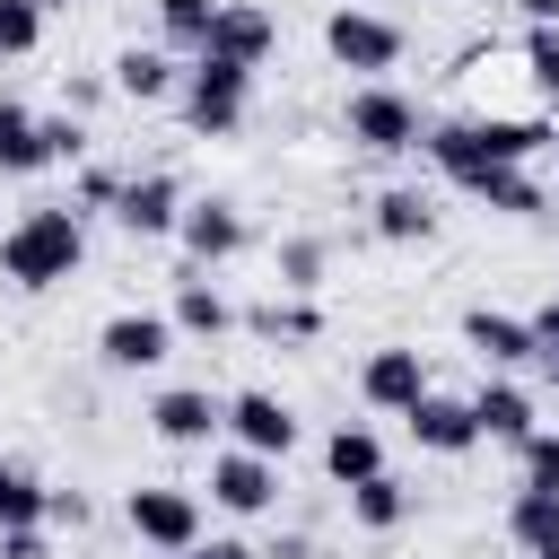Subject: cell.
I'll use <instances>...</instances> for the list:
<instances>
[{
	"label": "cell",
	"instance_id": "6da1fadb",
	"mask_svg": "<svg viewBox=\"0 0 559 559\" xmlns=\"http://www.w3.org/2000/svg\"><path fill=\"white\" fill-rule=\"evenodd\" d=\"M79 262H87V218H79L70 201H44V210H26V218L0 236V271H9L17 288H61Z\"/></svg>",
	"mask_w": 559,
	"mask_h": 559
},
{
	"label": "cell",
	"instance_id": "9c48e42d",
	"mask_svg": "<svg viewBox=\"0 0 559 559\" xmlns=\"http://www.w3.org/2000/svg\"><path fill=\"white\" fill-rule=\"evenodd\" d=\"M148 428H157L166 445H210V437L227 428V402H218L210 384H166V393L148 402Z\"/></svg>",
	"mask_w": 559,
	"mask_h": 559
},
{
	"label": "cell",
	"instance_id": "d6986e66",
	"mask_svg": "<svg viewBox=\"0 0 559 559\" xmlns=\"http://www.w3.org/2000/svg\"><path fill=\"white\" fill-rule=\"evenodd\" d=\"M507 542L524 559H559V489H515L507 498Z\"/></svg>",
	"mask_w": 559,
	"mask_h": 559
},
{
	"label": "cell",
	"instance_id": "1f68e13d",
	"mask_svg": "<svg viewBox=\"0 0 559 559\" xmlns=\"http://www.w3.org/2000/svg\"><path fill=\"white\" fill-rule=\"evenodd\" d=\"M515 463H524V489H559V428H533L515 445Z\"/></svg>",
	"mask_w": 559,
	"mask_h": 559
},
{
	"label": "cell",
	"instance_id": "8d00e7d4",
	"mask_svg": "<svg viewBox=\"0 0 559 559\" xmlns=\"http://www.w3.org/2000/svg\"><path fill=\"white\" fill-rule=\"evenodd\" d=\"M183 559H262V550H253V542H192Z\"/></svg>",
	"mask_w": 559,
	"mask_h": 559
},
{
	"label": "cell",
	"instance_id": "f35d334b",
	"mask_svg": "<svg viewBox=\"0 0 559 559\" xmlns=\"http://www.w3.org/2000/svg\"><path fill=\"white\" fill-rule=\"evenodd\" d=\"M533 367H542V384H550V393H559V358H550V349H542V358H533Z\"/></svg>",
	"mask_w": 559,
	"mask_h": 559
},
{
	"label": "cell",
	"instance_id": "44dd1931",
	"mask_svg": "<svg viewBox=\"0 0 559 559\" xmlns=\"http://www.w3.org/2000/svg\"><path fill=\"white\" fill-rule=\"evenodd\" d=\"M323 472H332L341 489H358V480H376V472H384V445H376V428H358V419H341V428L323 437Z\"/></svg>",
	"mask_w": 559,
	"mask_h": 559
},
{
	"label": "cell",
	"instance_id": "60d3db41",
	"mask_svg": "<svg viewBox=\"0 0 559 559\" xmlns=\"http://www.w3.org/2000/svg\"><path fill=\"white\" fill-rule=\"evenodd\" d=\"M550 148H559V140H550Z\"/></svg>",
	"mask_w": 559,
	"mask_h": 559
},
{
	"label": "cell",
	"instance_id": "74e56055",
	"mask_svg": "<svg viewBox=\"0 0 559 559\" xmlns=\"http://www.w3.org/2000/svg\"><path fill=\"white\" fill-rule=\"evenodd\" d=\"M524 9V26H559V0H515Z\"/></svg>",
	"mask_w": 559,
	"mask_h": 559
},
{
	"label": "cell",
	"instance_id": "836d02e7",
	"mask_svg": "<svg viewBox=\"0 0 559 559\" xmlns=\"http://www.w3.org/2000/svg\"><path fill=\"white\" fill-rule=\"evenodd\" d=\"M114 192H122V183H114L105 166H87V175H79V210H114Z\"/></svg>",
	"mask_w": 559,
	"mask_h": 559
},
{
	"label": "cell",
	"instance_id": "603a6c76",
	"mask_svg": "<svg viewBox=\"0 0 559 559\" xmlns=\"http://www.w3.org/2000/svg\"><path fill=\"white\" fill-rule=\"evenodd\" d=\"M376 236H384V245H428V236H437V210H428V192L393 183V192L376 201Z\"/></svg>",
	"mask_w": 559,
	"mask_h": 559
},
{
	"label": "cell",
	"instance_id": "8fae6325",
	"mask_svg": "<svg viewBox=\"0 0 559 559\" xmlns=\"http://www.w3.org/2000/svg\"><path fill=\"white\" fill-rule=\"evenodd\" d=\"M402 419H411L419 454H445V463H454V454H472V445H480V419H472V402H454V393H437V384H428V393H419Z\"/></svg>",
	"mask_w": 559,
	"mask_h": 559
},
{
	"label": "cell",
	"instance_id": "9a60e30c",
	"mask_svg": "<svg viewBox=\"0 0 559 559\" xmlns=\"http://www.w3.org/2000/svg\"><path fill=\"white\" fill-rule=\"evenodd\" d=\"M472 419H480V445H524L542 419H533V393L524 384H507V376H489L480 393H472Z\"/></svg>",
	"mask_w": 559,
	"mask_h": 559
},
{
	"label": "cell",
	"instance_id": "f1b7e54d",
	"mask_svg": "<svg viewBox=\"0 0 559 559\" xmlns=\"http://www.w3.org/2000/svg\"><path fill=\"white\" fill-rule=\"evenodd\" d=\"M253 323H262V332H280V341H323V306H306V297H271Z\"/></svg>",
	"mask_w": 559,
	"mask_h": 559
},
{
	"label": "cell",
	"instance_id": "4dcf8cb0",
	"mask_svg": "<svg viewBox=\"0 0 559 559\" xmlns=\"http://www.w3.org/2000/svg\"><path fill=\"white\" fill-rule=\"evenodd\" d=\"M314 280H323V245H314V236H288V245H280V288L306 297Z\"/></svg>",
	"mask_w": 559,
	"mask_h": 559
},
{
	"label": "cell",
	"instance_id": "d4e9b609",
	"mask_svg": "<svg viewBox=\"0 0 559 559\" xmlns=\"http://www.w3.org/2000/svg\"><path fill=\"white\" fill-rule=\"evenodd\" d=\"M472 201H489V210H507V218H542L550 210V192L524 175V166H498V175H480V192Z\"/></svg>",
	"mask_w": 559,
	"mask_h": 559
},
{
	"label": "cell",
	"instance_id": "ac0fdd59",
	"mask_svg": "<svg viewBox=\"0 0 559 559\" xmlns=\"http://www.w3.org/2000/svg\"><path fill=\"white\" fill-rule=\"evenodd\" d=\"M166 323H175V332H192V341H218V332L236 323V306L218 297V280H210V271H183V280H175V306H166Z\"/></svg>",
	"mask_w": 559,
	"mask_h": 559
},
{
	"label": "cell",
	"instance_id": "4fadbf2b",
	"mask_svg": "<svg viewBox=\"0 0 559 559\" xmlns=\"http://www.w3.org/2000/svg\"><path fill=\"white\" fill-rule=\"evenodd\" d=\"M114 218H122L131 236H175V218H183V183H175V175H131V183L114 192Z\"/></svg>",
	"mask_w": 559,
	"mask_h": 559
},
{
	"label": "cell",
	"instance_id": "8992f818",
	"mask_svg": "<svg viewBox=\"0 0 559 559\" xmlns=\"http://www.w3.org/2000/svg\"><path fill=\"white\" fill-rule=\"evenodd\" d=\"M210 507H227V515H271V507H280V463H271V454H245V445L210 454Z\"/></svg>",
	"mask_w": 559,
	"mask_h": 559
},
{
	"label": "cell",
	"instance_id": "2e32d148",
	"mask_svg": "<svg viewBox=\"0 0 559 559\" xmlns=\"http://www.w3.org/2000/svg\"><path fill=\"white\" fill-rule=\"evenodd\" d=\"M175 87H183V70H175L166 44H131V52H114V96H131V105H166Z\"/></svg>",
	"mask_w": 559,
	"mask_h": 559
},
{
	"label": "cell",
	"instance_id": "7402d4cb",
	"mask_svg": "<svg viewBox=\"0 0 559 559\" xmlns=\"http://www.w3.org/2000/svg\"><path fill=\"white\" fill-rule=\"evenodd\" d=\"M472 140H480L489 166H524V157H542L559 131H550V122H507V114H489V122H472Z\"/></svg>",
	"mask_w": 559,
	"mask_h": 559
},
{
	"label": "cell",
	"instance_id": "cb8c5ba5",
	"mask_svg": "<svg viewBox=\"0 0 559 559\" xmlns=\"http://www.w3.org/2000/svg\"><path fill=\"white\" fill-rule=\"evenodd\" d=\"M402 515H411V489H402L393 472H376V480H358V489H349V524H367V533H393Z\"/></svg>",
	"mask_w": 559,
	"mask_h": 559
},
{
	"label": "cell",
	"instance_id": "ba28073f",
	"mask_svg": "<svg viewBox=\"0 0 559 559\" xmlns=\"http://www.w3.org/2000/svg\"><path fill=\"white\" fill-rule=\"evenodd\" d=\"M227 437H236L245 454H271V463H280V454L297 445V411H288L271 384H245V393H227Z\"/></svg>",
	"mask_w": 559,
	"mask_h": 559
},
{
	"label": "cell",
	"instance_id": "83f0119b",
	"mask_svg": "<svg viewBox=\"0 0 559 559\" xmlns=\"http://www.w3.org/2000/svg\"><path fill=\"white\" fill-rule=\"evenodd\" d=\"M44 44V0H0V61H26Z\"/></svg>",
	"mask_w": 559,
	"mask_h": 559
},
{
	"label": "cell",
	"instance_id": "277c9868",
	"mask_svg": "<svg viewBox=\"0 0 559 559\" xmlns=\"http://www.w3.org/2000/svg\"><path fill=\"white\" fill-rule=\"evenodd\" d=\"M341 131H349L358 148L393 157V148H419V105H411L393 79H367V87H349V105H341Z\"/></svg>",
	"mask_w": 559,
	"mask_h": 559
},
{
	"label": "cell",
	"instance_id": "5bb4252c",
	"mask_svg": "<svg viewBox=\"0 0 559 559\" xmlns=\"http://www.w3.org/2000/svg\"><path fill=\"white\" fill-rule=\"evenodd\" d=\"M358 393H367V402H376V411H411V402H419V393H428V358H419V349H402V341H393V349H376V358H367V367H358Z\"/></svg>",
	"mask_w": 559,
	"mask_h": 559
},
{
	"label": "cell",
	"instance_id": "7a4b0ae2",
	"mask_svg": "<svg viewBox=\"0 0 559 559\" xmlns=\"http://www.w3.org/2000/svg\"><path fill=\"white\" fill-rule=\"evenodd\" d=\"M122 515H131V533H140L157 559H183V550L201 542V489H183V480H140V489L122 498Z\"/></svg>",
	"mask_w": 559,
	"mask_h": 559
},
{
	"label": "cell",
	"instance_id": "e575fe53",
	"mask_svg": "<svg viewBox=\"0 0 559 559\" xmlns=\"http://www.w3.org/2000/svg\"><path fill=\"white\" fill-rule=\"evenodd\" d=\"M44 524H87V498H79V489H52V498H44Z\"/></svg>",
	"mask_w": 559,
	"mask_h": 559
},
{
	"label": "cell",
	"instance_id": "7c38bea8",
	"mask_svg": "<svg viewBox=\"0 0 559 559\" xmlns=\"http://www.w3.org/2000/svg\"><path fill=\"white\" fill-rule=\"evenodd\" d=\"M271 9H253V0H218V17H210V44L201 52H218V61H236V70H262V52H271Z\"/></svg>",
	"mask_w": 559,
	"mask_h": 559
},
{
	"label": "cell",
	"instance_id": "30bf717a",
	"mask_svg": "<svg viewBox=\"0 0 559 559\" xmlns=\"http://www.w3.org/2000/svg\"><path fill=\"white\" fill-rule=\"evenodd\" d=\"M175 236H183V253H192V271H210V262H227V253H245V210L236 201H183V218H175Z\"/></svg>",
	"mask_w": 559,
	"mask_h": 559
},
{
	"label": "cell",
	"instance_id": "f546056e",
	"mask_svg": "<svg viewBox=\"0 0 559 559\" xmlns=\"http://www.w3.org/2000/svg\"><path fill=\"white\" fill-rule=\"evenodd\" d=\"M524 79H533L542 105H559V26H533L524 35Z\"/></svg>",
	"mask_w": 559,
	"mask_h": 559
},
{
	"label": "cell",
	"instance_id": "52a82bcc",
	"mask_svg": "<svg viewBox=\"0 0 559 559\" xmlns=\"http://www.w3.org/2000/svg\"><path fill=\"white\" fill-rule=\"evenodd\" d=\"M166 349H175V323H166V314H148V306L105 314V332H96V358H105V367H122V376H148Z\"/></svg>",
	"mask_w": 559,
	"mask_h": 559
},
{
	"label": "cell",
	"instance_id": "d6a6232c",
	"mask_svg": "<svg viewBox=\"0 0 559 559\" xmlns=\"http://www.w3.org/2000/svg\"><path fill=\"white\" fill-rule=\"evenodd\" d=\"M524 323H533V358H542V349L559 358V297H542V306H533Z\"/></svg>",
	"mask_w": 559,
	"mask_h": 559
},
{
	"label": "cell",
	"instance_id": "ffe728a7",
	"mask_svg": "<svg viewBox=\"0 0 559 559\" xmlns=\"http://www.w3.org/2000/svg\"><path fill=\"white\" fill-rule=\"evenodd\" d=\"M44 166H52L44 122H35L17 96H0V175H44Z\"/></svg>",
	"mask_w": 559,
	"mask_h": 559
},
{
	"label": "cell",
	"instance_id": "484cf974",
	"mask_svg": "<svg viewBox=\"0 0 559 559\" xmlns=\"http://www.w3.org/2000/svg\"><path fill=\"white\" fill-rule=\"evenodd\" d=\"M210 17H218V0H157L166 52H201V44H210Z\"/></svg>",
	"mask_w": 559,
	"mask_h": 559
},
{
	"label": "cell",
	"instance_id": "ab89813d",
	"mask_svg": "<svg viewBox=\"0 0 559 559\" xmlns=\"http://www.w3.org/2000/svg\"><path fill=\"white\" fill-rule=\"evenodd\" d=\"M44 9H70V0H44Z\"/></svg>",
	"mask_w": 559,
	"mask_h": 559
},
{
	"label": "cell",
	"instance_id": "d590c367",
	"mask_svg": "<svg viewBox=\"0 0 559 559\" xmlns=\"http://www.w3.org/2000/svg\"><path fill=\"white\" fill-rule=\"evenodd\" d=\"M0 559H44V533H35V524H17V533H0Z\"/></svg>",
	"mask_w": 559,
	"mask_h": 559
},
{
	"label": "cell",
	"instance_id": "5b68a950",
	"mask_svg": "<svg viewBox=\"0 0 559 559\" xmlns=\"http://www.w3.org/2000/svg\"><path fill=\"white\" fill-rule=\"evenodd\" d=\"M323 52H332L341 70L384 79V70L402 61V26H393V17H376V9H332V17H323Z\"/></svg>",
	"mask_w": 559,
	"mask_h": 559
},
{
	"label": "cell",
	"instance_id": "4316f807",
	"mask_svg": "<svg viewBox=\"0 0 559 559\" xmlns=\"http://www.w3.org/2000/svg\"><path fill=\"white\" fill-rule=\"evenodd\" d=\"M44 480L35 472H17V463H0V533H17V524H44Z\"/></svg>",
	"mask_w": 559,
	"mask_h": 559
},
{
	"label": "cell",
	"instance_id": "3957f363",
	"mask_svg": "<svg viewBox=\"0 0 559 559\" xmlns=\"http://www.w3.org/2000/svg\"><path fill=\"white\" fill-rule=\"evenodd\" d=\"M183 114H192V131L201 140H227L236 122H245V96H253V70H236V61H218V52H192V70H183Z\"/></svg>",
	"mask_w": 559,
	"mask_h": 559
},
{
	"label": "cell",
	"instance_id": "e0dca14e",
	"mask_svg": "<svg viewBox=\"0 0 559 559\" xmlns=\"http://www.w3.org/2000/svg\"><path fill=\"white\" fill-rule=\"evenodd\" d=\"M463 341H472L489 367H524V358H533V323L507 314V306H463Z\"/></svg>",
	"mask_w": 559,
	"mask_h": 559
}]
</instances>
